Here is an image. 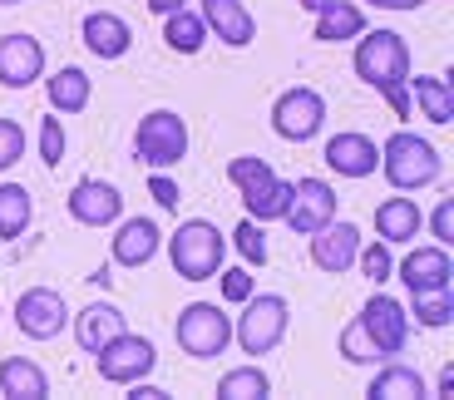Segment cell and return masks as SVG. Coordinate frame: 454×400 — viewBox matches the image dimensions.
<instances>
[{"label": "cell", "instance_id": "obj_24", "mask_svg": "<svg viewBox=\"0 0 454 400\" xmlns=\"http://www.w3.org/2000/svg\"><path fill=\"white\" fill-rule=\"evenodd\" d=\"M45 94H50V109L65 119V114H84V109H90L94 84H90V75H84L80 65H59L45 80Z\"/></svg>", "mask_w": 454, "mask_h": 400}, {"label": "cell", "instance_id": "obj_13", "mask_svg": "<svg viewBox=\"0 0 454 400\" xmlns=\"http://www.w3.org/2000/svg\"><path fill=\"white\" fill-rule=\"evenodd\" d=\"M45 80V45L25 30L0 35V90H30Z\"/></svg>", "mask_w": 454, "mask_h": 400}, {"label": "cell", "instance_id": "obj_16", "mask_svg": "<svg viewBox=\"0 0 454 400\" xmlns=\"http://www.w3.org/2000/svg\"><path fill=\"white\" fill-rule=\"evenodd\" d=\"M356 252H361V228L346 223V217H331L326 228L311 232V263H317L321 272H331V277L351 272Z\"/></svg>", "mask_w": 454, "mask_h": 400}, {"label": "cell", "instance_id": "obj_17", "mask_svg": "<svg viewBox=\"0 0 454 400\" xmlns=\"http://www.w3.org/2000/svg\"><path fill=\"white\" fill-rule=\"evenodd\" d=\"M395 277L405 282V292H425V286H454V257L440 242H425V247H410L395 263Z\"/></svg>", "mask_w": 454, "mask_h": 400}, {"label": "cell", "instance_id": "obj_47", "mask_svg": "<svg viewBox=\"0 0 454 400\" xmlns=\"http://www.w3.org/2000/svg\"><path fill=\"white\" fill-rule=\"evenodd\" d=\"M0 5H25V0H0Z\"/></svg>", "mask_w": 454, "mask_h": 400}, {"label": "cell", "instance_id": "obj_26", "mask_svg": "<svg viewBox=\"0 0 454 400\" xmlns=\"http://www.w3.org/2000/svg\"><path fill=\"white\" fill-rule=\"evenodd\" d=\"M361 30H365V11L356 0H331V5H321L317 25H311V35H317L321 45H351Z\"/></svg>", "mask_w": 454, "mask_h": 400}, {"label": "cell", "instance_id": "obj_39", "mask_svg": "<svg viewBox=\"0 0 454 400\" xmlns=\"http://www.w3.org/2000/svg\"><path fill=\"white\" fill-rule=\"evenodd\" d=\"M425 228L434 232L440 247H450V242H454V198H440V203H434V213L425 217Z\"/></svg>", "mask_w": 454, "mask_h": 400}, {"label": "cell", "instance_id": "obj_7", "mask_svg": "<svg viewBox=\"0 0 454 400\" xmlns=\"http://www.w3.org/2000/svg\"><path fill=\"white\" fill-rule=\"evenodd\" d=\"M326 129V99L311 84H292L272 99V134L286 144H311Z\"/></svg>", "mask_w": 454, "mask_h": 400}, {"label": "cell", "instance_id": "obj_12", "mask_svg": "<svg viewBox=\"0 0 454 400\" xmlns=\"http://www.w3.org/2000/svg\"><path fill=\"white\" fill-rule=\"evenodd\" d=\"M65 208L80 228H114V223L124 217V193H119L109 178H80V184L69 188Z\"/></svg>", "mask_w": 454, "mask_h": 400}, {"label": "cell", "instance_id": "obj_34", "mask_svg": "<svg viewBox=\"0 0 454 400\" xmlns=\"http://www.w3.org/2000/svg\"><path fill=\"white\" fill-rule=\"evenodd\" d=\"M65 149H69L65 124H59V114L50 109V114L40 119V163H45V169H59V163H65Z\"/></svg>", "mask_w": 454, "mask_h": 400}, {"label": "cell", "instance_id": "obj_14", "mask_svg": "<svg viewBox=\"0 0 454 400\" xmlns=\"http://www.w3.org/2000/svg\"><path fill=\"white\" fill-rule=\"evenodd\" d=\"M114 228H119V232H114V242H109L114 267H129V272H138V267H148L153 257H159L163 228L153 223V217H119Z\"/></svg>", "mask_w": 454, "mask_h": 400}, {"label": "cell", "instance_id": "obj_18", "mask_svg": "<svg viewBox=\"0 0 454 400\" xmlns=\"http://www.w3.org/2000/svg\"><path fill=\"white\" fill-rule=\"evenodd\" d=\"M198 15H203L207 35H217V45H227V50H247L257 40V15L242 0H203Z\"/></svg>", "mask_w": 454, "mask_h": 400}, {"label": "cell", "instance_id": "obj_44", "mask_svg": "<svg viewBox=\"0 0 454 400\" xmlns=\"http://www.w3.org/2000/svg\"><path fill=\"white\" fill-rule=\"evenodd\" d=\"M365 5H375V11H420L425 0H365Z\"/></svg>", "mask_w": 454, "mask_h": 400}, {"label": "cell", "instance_id": "obj_1", "mask_svg": "<svg viewBox=\"0 0 454 400\" xmlns=\"http://www.w3.org/2000/svg\"><path fill=\"white\" fill-rule=\"evenodd\" d=\"M380 173H386V184L395 193H420V188H434L444 178V153L434 149L430 138L395 129L380 144Z\"/></svg>", "mask_w": 454, "mask_h": 400}, {"label": "cell", "instance_id": "obj_35", "mask_svg": "<svg viewBox=\"0 0 454 400\" xmlns=\"http://www.w3.org/2000/svg\"><path fill=\"white\" fill-rule=\"evenodd\" d=\"M232 242H238V252H242L247 267H267V232H262V223L242 217L238 228H232Z\"/></svg>", "mask_w": 454, "mask_h": 400}, {"label": "cell", "instance_id": "obj_23", "mask_svg": "<svg viewBox=\"0 0 454 400\" xmlns=\"http://www.w3.org/2000/svg\"><path fill=\"white\" fill-rule=\"evenodd\" d=\"M0 396L5 400H50V376L30 356H5L0 361Z\"/></svg>", "mask_w": 454, "mask_h": 400}, {"label": "cell", "instance_id": "obj_22", "mask_svg": "<svg viewBox=\"0 0 454 400\" xmlns=\"http://www.w3.org/2000/svg\"><path fill=\"white\" fill-rule=\"evenodd\" d=\"M365 400H430V386H425V376L415 366H405V361H395V356H390L386 366L371 376Z\"/></svg>", "mask_w": 454, "mask_h": 400}, {"label": "cell", "instance_id": "obj_41", "mask_svg": "<svg viewBox=\"0 0 454 400\" xmlns=\"http://www.w3.org/2000/svg\"><path fill=\"white\" fill-rule=\"evenodd\" d=\"M129 400H168V390L148 386V376H144V380H134V386H129Z\"/></svg>", "mask_w": 454, "mask_h": 400}, {"label": "cell", "instance_id": "obj_31", "mask_svg": "<svg viewBox=\"0 0 454 400\" xmlns=\"http://www.w3.org/2000/svg\"><path fill=\"white\" fill-rule=\"evenodd\" d=\"M272 396V380L262 366H238L217 380V400H267Z\"/></svg>", "mask_w": 454, "mask_h": 400}, {"label": "cell", "instance_id": "obj_28", "mask_svg": "<svg viewBox=\"0 0 454 400\" xmlns=\"http://www.w3.org/2000/svg\"><path fill=\"white\" fill-rule=\"evenodd\" d=\"M410 326H425V332H444L454 321V286H425V292H410Z\"/></svg>", "mask_w": 454, "mask_h": 400}, {"label": "cell", "instance_id": "obj_9", "mask_svg": "<svg viewBox=\"0 0 454 400\" xmlns=\"http://www.w3.org/2000/svg\"><path fill=\"white\" fill-rule=\"evenodd\" d=\"M15 326L30 341H55L69 326V302L59 297L55 286H25L15 297Z\"/></svg>", "mask_w": 454, "mask_h": 400}, {"label": "cell", "instance_id": "obj_5", "mask_svg": "<svg viewBox=\"0 0 454 400\" xmlns=\"http://www.w3.org/2000/svg\"><path fill=\"white\" fill-rule=\"evenodd\" d=\"M173 341L188 361H217L232 346V317L217 302H188L173 321Z\"/></svg>", "mask_w": 454, "mask_h": 400}, {"label": "cell", "instance_id": "obj_43", "mask_svg": "<svg viewBox=\"0 0 454 400\" xmlns=\"http://www.w3.org/2000/svg\"><path fill=\"white\" fill-rule=\"evenodd\" d=\"M430 396L454 400V366H444V371H440V380H434V390H430Z\"/></svg>", "mask_w": 454, "mask_h": 400}, {"label": "cell", "instance_id": "obj_25", "mask_svg": "<svg viewBox=\"0 0 454 400\" xmlns=\"http://www.w3.org/2000/svg\"><path fill=\"white\" fill-rule=\"evenodd\" d=\"M410 90V104H420V114L430 119V124H454V84L450 75H410L405 80Z\"/></svg>", "mask_w": 454, "mask_h": 400}, {"label": "cell", "instance_id": "obj_36", "mask_svg": "<svg viewBox=\"0 0 454 400\" xmlns=\"http://www.w3.org/2000/svg\"><path fill=\"white\" fill-rule=\"evenodd\" d=\"M272 173H277V169H272L267 159H257V153H238V159L227 163V184H232V188L242 193V188L262 184V178H272Z\"/></svg>", "mask_w": 454, "mask_h": 400}, {"label": "cell", "instance_id": "obj_40", "mask_svg": "<svg viewBox=\"0 0 454 400\" xmlns=\"http://www.w3.org/2000/svg\"><path fill=\"white\" fill-rule=\"evenodd\" d=\"M148 193H153V203H159V208H168V213H178V203H183V188L173 184L163 169L148 173Z\"/></svg>", "mask_w": 454, "mask_h": 400}, {"label": "cell", "instance_id": "obj_32", "mask_svg": "<svg viewBox=\"0 0 454 400\" xmlns=\"http://www.w3.org/2000/svg\"><path fill=\"white\" fill-rule=\"evenodd\" d=\"M336 351H340V361H351V366H375V361H380V351H375V341L365 336L361 317H351L346 326H340Z\"/></svg>", "mask_w": 454, "mask_h": 400}, {"label": "cell", "instance_id": "obj_2", "mask_svg": "<svg viewBox=\"0 0 454 400\" xmlns=\"http://www.w3.org/2000/svg\"><path fill=\"white\" fill-rule=\"evenodd\" d=\"M351 69H356V80H361L365 90H375V94L405 84L410 80V45H405V35H400V30H371V25H365V30L356 35Z\"/></svg>", "mask_w": 454, "mask_h": 400}, {"label": "cell", "instance_id": "obj_8", "mask_svg": "<svg viewBox=\"0 0 454 400\" xmlns=\"http://www.w3.org/2000/svg\"><path fill=\"white\" fill-rule=\"evenodd\" d=\"M94 366H99V376L109 380V386H134V380L153 376L159 346L138 332H119L114 341H104L99 351H94Z\"/></svg>", "mask_w": 454, "mask_h": 400}, {"label": "cell", "instance_id": "obj_42", "mask_svg": "<svg viewBox=\"0 0 454 400\" xmlns=\"http://www.w3.org/2000/svg\"><path fill=\"white\" fill-rule=\"evenodd\" d=\"M386 99H390V109H395V119H410V90H405V84L386 90Z\"/></svg>", "mask_w": 454, "mask_h": 400}, {"label": "cell", "instance_id": "obj_10", "mask_svg": "<svg viewBox=\"0 0 454 400\" xmlns=\"http://www.w3.org/2000/svg\"><path fill=\"white\" fill-rule=\"evenodd\" d=\"M361 326H365V336L375 341V351H380V361H390V356H400L410 346V311H405V302H395V297H386V292H375L371 302H365L361 311Z\"/></svg>", "mask_w": 454, "mask_h": 400}, {"label": "cell", "instance_id": "obj_27", "mask_svg": "<svg viewBox=\"0 0 454 400\" xmlns=\"http://www.w3.org/2000/svg\"><path fill=\"white\" fill-rule=\"evenodd\" d=\"M286 203H292V178H262V184L242 188V208H247L252 223H282Z\"/></svg>", "mask_w": 454, "mask_h": 400}, {"label": "cell", "instance_id": "obj_20", "mask_svg": "<svg viewBox=\"0 0 454 400\" xmlns=\"http://www.w3.org/2000/svg\"><path fill=\"white\" fill-rule=\"evenodd\" d=\"M425 232V213L410 193H390L386 203H375V238L400 247V242H415Z\"/></svg>", "mask_w": 454, "mask_h": 400}, {"label": "cell", "instance_id": "obj_45", "mask_svg": "<svg viewBox=\"0 0 454 400\" xmlns=\"http://www.w3.org/2000/svg\"><path fill=\"white\" fill-rule=\"evenodd\" d=\"M183 5H193V0H148V11L159 15V20H163V15H173V11H183Z\"/></svg>", "mask_w": 454, "mask_h": 400}, {"label": "cell", "instance_id": "obj_29", "mask_svg": "<svg viewBox=\"0 0 454 400\" xmlns=\"http://www.w3.org/2000/svg\"><path fill=\"white\" fill-rule=\"evenodd\" d=\"M35 223V198L25 184H0V242H20Z\"/></svg>", "mask_w": 454, "mask_h": 400}, {"label": "cell", "instance_id": "obj_19", "mask_svg": "<svg viewBox=\"0 0 454 400\" xmlns=\"http://www.w3.org/2000/svg\"><path fill=\"white\" fill-rule=\"evenodd\" d=\"M80 40L84 50H90L94 59H124L129 45H134V30H129L124 15H114V11H90L80 25Z\"/></svg>", "mask_w": 454, "mask_h": 400}, {"label": "cell", "instance_id": "obj_30", "mask_svg": "<svg viewBox=\"0 0 454 400\" xmlns=\"http://www.w3.org/2000/svg\"><path fill=\"white\" fill-rule=\"evenodd\" d=\"M163 45L173 50V55H198V50L207 45V25H203V15L198 11H173V15H163Z\"/></svg>", "mask_w": 454, "mask_h": 400}, {"label": "cell", "instance_id": "obj_15", "mask_svg": "<svg viewBox=\"0 0 454 400\" xmlns=\"http://www.w3.org/2000/svg\"><path fill=\"white\" fill-rule=\"evenodd\" d=\"M326 169L336 178H371L380 169V144L361 129H340L326 138Z\"/></svg>", "mask_w": 454, "mask_h": 400}, {"label": "cell", "instance_id": "obj_21", "mask_svg": "<svg viewBox=\"0 0 454 400\" xmlns=\"http://www.w3.org/2000/svg\"><path fill=\"white\" fill-rule=\"evenodd\" d=\"M69 326H74V341H80V351H99L104 341H114L119 332H129V317L114 302H90L84 311H74L69 317Z\"/></svg>", "mask_w": 454, "mask_h": 400}, {"label": "cell", "instance_id": "obj_3", "mask_svg": "<svg viewBox=\"0 0 454 400\" xmlns=\"http://www.w3.org/2000/svg\"><path fill=\"white\" fill-rule=\"evenodd\" d=\"M168 263L183 282H213L227 263V238L217 223L207 217H188L178 223V232L168 238Z\"/></svg>", "mask_w": 454, "mask_h": 400}, {"label": "cell", "instance_id": "obj_11", "mask_svg": "<svg viewBox=\"0 0 454 400\" xmlns=\"http://www.w3.org/2000/svg\"><path fill=\"white\" fill-rule=\"evenodd\" d=\"M336 188L326 184V178H296L292 184V203H286L282 223L292 232H301V238H311L317 228H326L331 217H336Z\"/></svg>", "mask_w": 454, "mask_h": 400}, {"label": "cell", "instance_id": "obj_46", "mask_svg": "<svg viewBox=\"0 0 454 400\" xmlns=\"http://www.w3.org/2000/svg\"><path fill=\"white\" fill-rule=\"evenodd\" d=\"M296 5H301V11H311V15H317L321 5H331V0H296Z\"/></svg>", "mask_w": 454, "mask_h": 400}, {"label": "cell", "instance_id": "obj_4", "mask_svg": "<svg viewBox=\"0 0 454 400\" xmlns=\"http://www.w3.org/2000/svg\"><path fill=\"white\" fill-rule=\"evenodd\" d=\"M286 326H292V307H286L282 292H252L242 302V317L232 321V341L252 361H262V356H272L286 341Z\"/></svg>", "mask_w": 454, "mask_h": 400}, {"label": "cell", "instance_id": "obj_38", "mask_svg": "<svg viewBox=\"0 0 454 400\" xmlns=\"http://www.w3.org/2000/svg\"><path fill=\"white\" fill-rule=\"evenodd\" d=\"M217 292H223V302L242 307V302H247L257 286H252V272H247V267H232V272L223 267V272H217Z\"/></svg>", "mask_w": 454, "mask_h": 400}, {"label": "cell", "instance_id": "obj_6", "mask_svg": "<svg viewBox=\"0 0 454 400\" xmlns=\"http://www.w3.org/2000/svg\"><path fill=\"white\" fill-rule=\"evenodd\" d=\"M134 159L144 169H178L188 159V119L178 109H148L134 129Z\"/></svg>", "mask_w": 454, "mask_h": 400}, {"label": "cell", "instance_id": "obj_37", "mask_svg": "<svg viewBox=\"0 0 454 400\" xmlns=\"http://www.w3.org/2000/svg\"><path fill=\"white\" fill-rule=\"evenodd\" d=\"M20 153H25V129H20V119L0 114V173H11L15 163H20Z\"/></svg>", "mask_w": 454, "mask_h": 400}, {"label": "cell", "instance_id": "obj_33", "mask_svg": "<svg viewBox=\"0 0 454 400\" xmlns=\"http://www.w3.org/2000/svg\"><path fill=\"white\" fill-rule=\"evenodd\" d=\"M356 267H361L365 282H390L395 277V257H390V242H361V252H356Z\"/></svg>", "mask_w": 454, "mask_h": 400}]
</instances>
